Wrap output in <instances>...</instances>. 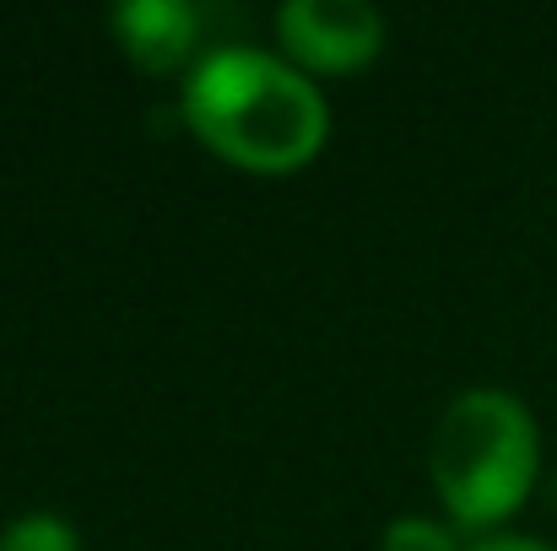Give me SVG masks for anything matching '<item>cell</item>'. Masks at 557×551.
Wrapping results in <instances>:
<instances>
[{"mask_svg":"<svg viewBox=\"0 0 557 551\" xmlns=\"http://www.w3.org/2000/svg\"><path fill=\"white\" fill-rule=\"evenodd\" d=\"M185 120L216 158L249 174H287L309 163L331 130L320 87L298 65L244 43L206 49L189 65Z\"/></svg>","mask_w":557,"mask_h":551,"instance_id":"cell-1","label":"cell"},{"mask_svg":"<svg viewBox=\"0 0 557 551\" xmlns=\"http://www.w3.org/2000/svg\"><path fill=\"white\" fill-rule=\"evenodd\" d=\"M542 438L536 416L509 389H466L433 427V487L460 530L504 525L536 487Z\"/></svg>","mask_w":557,"mask_h":551,"instance_id":"cell-2","label":"cell"},{"mask_svg":"<svg viewBox=\"0 0 557 551\" xmlns=\"http://www.w3.org/2000/svg\"><path fill=\"white\" fill-rule=\"evenodd\" d=\"M276 38L298 65L352 71L369 65L384 43V16L369 0H287L276 11Z\"/></svg>","mask_w":557,"mask_h":551,"instance_id":"cell-3","label":"cell"},{"mask_svg":"<svg viewBox=\"0 0 557 551\" xmlns=\"http://www.w3.org/2000/svg\"><path fill=\"white\" fill-rule=\"evenodd\" d=\"M109 22H114L125 54L152 76L180 71L200 43V11L189 0H120L109 11Z\"/></svg>","mask_w":557,"mask_h":551,"instance_id":"cell-4","label":"cell"},{"mask_svg":"<svg viewBox=\"0 0 557 551\" xmlns=\"http://www.w3.org/2000/svg\"><path fill=\"white\" fill-rule=\"evenodd\" d=\"M0 551H82V536H76L71 519L33 509V514H22L0 530Z\"/></svg>","mask_w":557,"mask_h":551,"instance_id":"cell-5","label":"cell"},{"mask_svg":"<svg viewBox=\"0 0 557 551\" xmlns=\"http://www.w3.org/2000/svg\"><path fill=\"white\" fill-rule=\"evenodd\" d=\"M379 551H460V547H455V536L444 525H433L422 514H406V519H389L384 525Z\"/></svg>","mask_w":557,"mask_h":551,"instance_id":"cell-6","label":"cell"},{"mask_svg":"<svg viewBox=\"0 0 557 551\" xmlns=\"http://www.w3.org/2000/svg\"><path fill=\"white\" fill-rule=\"evenodd\" d=\"M466 551H557V547L536 541V536H482V541H471Z\"/></svg>","mask_w":557,"mask_h":551,"instance_id":"cell-7","label":"cell"}]
</instances>
